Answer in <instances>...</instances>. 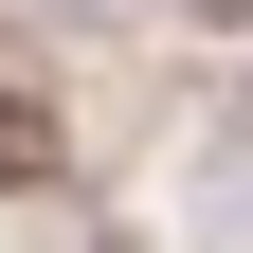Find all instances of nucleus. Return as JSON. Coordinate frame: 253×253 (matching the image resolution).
<instances>
[{
  "instance_id": "nucleus-1",
  "label": "nucleus",
  "mask_w": 253,
  "mask_h": 253,
  "mask_svg": "<svg viewBox=\"0 0 253 253\" xmlns=\"http://www.w3.org/2000/svg\"><path fill=\"white\" fill-rule=\"evenodd\" d=\"M181 217H199L217 253H253V163H199V181H181Z\"/></svg>"
},
{
  "instance_id": "nucleus-2",
  "label": "nucleus",
  "mask_w": 253,
  "mask_h": 253,
  "mask_svg": "<svg viewBox=\"0 0 253 253\" xmlns=\"http://www.w3.org/2000/svg\"><path fill=\"white\" fill-rule=\"evenodd\" d=\"M181 18H217V37H235V18H253V0H181Z\"/></svg>"
},
{
  "instance_id": "nucleus-3",
  "label": "nucleus",
  "mask_w": 253,
  "mask_h": 253,
  "mask_svg": "<svg viewBox=\"0 0 253 253\" xmlns=\"http://www.w3.org/2000/svg\"><path fill=\"white\" fill-rule=\"evenodd\" d=\"M54 18H109V0H54Z\"/></svg>"
}]
</instances>
